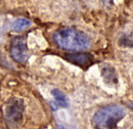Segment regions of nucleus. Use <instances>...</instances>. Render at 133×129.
Returning <instances> with one entry per match:
<instances>
[{"mask_svg": "<svg viewBox=\"0 0 133 129\" xmlns=\"http://www.w3.org/2000/svg\"><path fill=\"white\" fill-rule=\"evenodd\" d=\"M102 76L105 81H108V83H115L117 82V76L115 71L111 67H105L101 71Z\"/></svg>", "mask_w": 133, "mask_h": 129, "instance_id": "nucleus-8", "label": "nucleus"}, {"mask_svg": "<svg viewBox=\"0 0 133 129\" xmlns=\"http://www.w3.org/2000/svg\"><path fill=\"white\" fill-rule=\"evenodd\" d=\"M51 95L54 96L58 106L62 108H67L69 107V99L59 89H53Z\"/></svg>", "mask_w": 133, "mask_h": 129, "instance_id": "nucleus-6", "label": "nucleus"}, {"mask_svg": "<svg viewBox=\"0 0 133 129\" xmlns=\"http://www.w3.org/2000/svg\"><path fill=\"white\" fill-rule=\"evenodd\" d=\"M31 25V22L25 18H18L15 20L12 24V30L16 32H20L28 28Z\"/></svg>", "mask_w": 133, "mask_h": 129, "instance_id": "nucleus-7", "label": "nucleus"}, {"mask_svg": "<svg viewBox=\"0 0 133 129\" xmlns=\"http://www.w3.org/2000/svg\"><path fill=\"white\" fill-rule=\"evenodd\" d=\"M125 114V109L120 105L106 106L94 114L92 125L95 129H115Z\"/></svg>", "mask_w": 133, "mask_h": 129, "instance_id": "nucleus-2", "label": "nucleus"}, {"mask_svg": "<svg viewBox=\"0 0 133 129\" xmlns=\"http://www.w3.org/2000/svg\"><path fill=\"white\" fill-rule=\"evenodd\" d=\"M67 60L71 61L72 63L79 65L80 67L88 66L93 61L94 57L90 53H74L69 54L66 56Z\"/></svg>", "mask_w": 133, "mask_h": 129, "instance_id": "nucleus-5", "label": "nucleus"}, {"mask_svg": "<svg viewBox=\"0 0 133 129\" xmlns=\"http://www.w3.org/2000/svg\"><path fill=\"white\" fill-rule=\"evenodd\" d=\"M24 110L23 102L20 99L13 98L9 99L3 107L2 113L6 121L16 124L22 120Z\"/></svg>", "mask_w": 133, "mask_h": 129, "instance_id": "nucleus-3", "label": "nucleus"}, {"mask_svg": "<svg viewBox=\"0 0 133 129\" xmlns=\"http://www.w3.org/2000/svg\"><path fill=\"white\" fill-rule=\"evenodd\" d=\"M9 52L12 58L20 63H23L29 58V50L26 40L23 36H17L12 38L10 43Z\"/></svg>", "mask_w": 133, "mask_h": 129, "instance_id": "nucleus-4", "label": "nucleus"}, {"mask_svg": "<svg viewBox=\"0 0 133 129\" xmlns=\"http://www.w3.org/2000/svg\"><path fill=\"white\" fill-rule=\"evenodd\" d=\"M54 40L59 48L69 51L85 50L90 45V39L85 33L70 27L57 31Z\"/></svg>", "mask_w": 133, "mask_h": 129, "instance_id": "nucleus-1", "label": "nucleus"}, {"mask_svg": "<svg viewBox=\"0 0 133 129\" xmlns=\"http://www.w3.org/2000/svg\"><path fill=\"white\" fill-rule=\"evenodd\" d=\"M119 45L131 47L132 45V36L131 35H123L122 37H121L119 39Z\"/></svg>", "mask_w": 133, "mask_h": 129, "instance_id": "nucleus-9", "label": "nucleus"}]
</instances>
